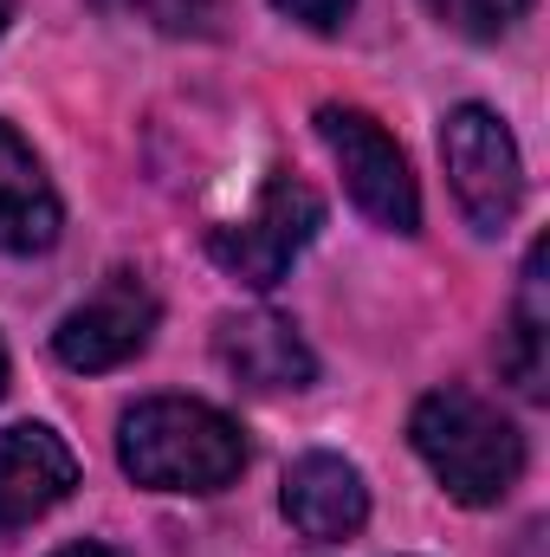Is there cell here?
I'll use <instances>...</instances> for the list:
<instances>
[{
	"label": "cell",
	"mask_w": 550,
	"mask_h": 557,
	"mask_svg": "<svg viewBox=\"0 0 550 557\" xmlns=\"http://www.w3.org/2000/svg\"><path fill=\"white\" fill-rule=\"evenodd\" d=\"M117 460L149 493H221L247 473V434L195 396H149L117 421Z\"/></svg>",
	"instance_id": "6da1fadb"
},
{
	"label": "cell",
	"mask_w": 550,
	"mask_h": 557,
	"mask_svg": "<svg viewBox=\"0 0 550 557\" xmlns=\"http://www.w3.org/2000/svg\"><path fill=\"white\" fill-rule=\"evenodd\" d=\"M409 441L421 467L460 506H499L525 473V434L473 389H434L409 416Z\"/></svg>",
	"instance_id": "7a4b0ae2"
},
{
	"label": "cell",
	"mask_w": 550,
	"mask_h": 557,
	"mask_svg": "<svg viewBox=\"0 0 550 557\" xmlns=\"http://www.w3.org/2000/svg\"><path fill=\"white\" fill-rule=\"evenodd\" d=\"M317 227H324L317 188H304L298 175L273 169L266 188H260V201L240 221H227V227L208 234V253H214V267L227 278H240L253 292H273L278 278L291 273V260L317 240Z\"/></svg>",
	"instance_id": "3957f363"
},
{
	"label": "cell",
	"mask_w": 550,
	"mask_h": 557,
	"mask_svg": "<svg viewBox=\"0 0 550 557\" xmlns=\"http://www.w3.org/2000/svg\"><path fill=\"white\" fill-rule=\"evenodd\" d=\"M440 162H447V182H453V201L466 208V221L479 234H499L512 227L518 201H525V162H518V143L499 124V111L486 104H453L440 117Z\"/></svg>",
	"instance_id": "277c9868"
},
{
	"label": "cell",
	"mask_w": 550,
	"mask_h": 557,
	"mask_svg": "<svg viewBox=\"0 0 550 557\" xmlns=\"http://www.w3.org/2000/svg\"><path fill=\"white\" fill-rule=\"evenodd\" d=\"M317 137L337 156L350 201H357L376 227H389V234H421V188H414V175H409V156H402V143L389 137L370 111L324 104V111H317Z\"/></svg>",
	"instance_id": "5b68a950"
},
{
	"label": "cell",
	"mask_w": 550,
	"mask_h": 557,
	"mask_svg": "<svg viewBox=\"0 0 550 557\" xmlns=\"http://www.w3.org/2000/svg\"><path fill=\"white\" fill-rule=\"evenodd\" d=\"M155 318H162V305H155L149 278L142 273H111L85 305H72V311L59 318L52 350H59L65 370L98 376V370H117V363H130L137 350H149Z\"/></svg>",
	"instance_id": "8992f818"
},
{
	"label": "cell",
	"mask_w": 550,
	"mask_h": 557,
	"mask_svg": "<svg viewBox=\"0 0 550 557\" xmlns=\"http://www.w3.org/2000/svg\"><path fill=\"white\" fill-rule=\"evenodd\" d=\"M78 486V454L46 421H13L0 434V539L20 525H39L52 506H65Z\"/></svg>",
	"instance_id": "52a82bcc"
},
{
	"label": "cell",
	"mask_w": 550,
	"mask_h": 557,
	"mask_svg": "<svg viewBox=\"0 0 550 557\" xmlns=\"http://www.w3.org/2000/svg\"><path fill=\"white\" fill-rule=\"evenodd\" d=\"M214 363H221L240 389H253V396H285V389H311V383H317L311 344H304L298 324L278 318V311L221 318V331H214Z\"/></svg>",
	"instance_id": "ba28073f"
},
{
	"label": "cell",
	"mask_w": 550,
	"mask_h": 557,
	"mask_svg": "<svg viewBox=\"0 0 550 557\" xmlns=\"http://www.w3.org/2000/svg\"><path fill=\"white\" fill-rule=\"evenodd\" d=\"M278 506H285V519L304 532V539H317V545H337V539H357L363 532V519H370V486H363V473L343 460V454H298L291 467H285V486H278Z\"/></svg>",
	"instance_id": "9c48e42d"
},
{
	"label": "cell",
	"mask_w": 550,
	"mask_h": 557,
	"mask_svg": "<svg viewBox=\"0 0 550 557\" xmlns=\"http://www.w3.org/2000/svg\"><path fill=\"white\" fill-rule=\"evenodd\" d=\"M59 240V188L46 182L39 156L0 124V253H46Z\"/></svg>",
	"instance_id": "30bf717a"
},
{
	"label": "cell",
	"mask_w": 550,
	"mask_h": 557,
	"mask_svg": "<svg viewBox=\"0 0 550 557\" xmlns=\"http://www.w3.org/2000/svg\"><path fill=\"white\" fill-rule=\"evenodd\" d=\"M525 285H518V305L505 318V344H499V363L505 376L518 383V396H545V331H550V311H545V240L525 253Z\"/></svg>",
	"instance_id": "8fae6325"
},
{
	"label": "cell",
	"mask_w": 550,
	"mask_h": 557,
	"mask_svg": "<svg viewBox=\"0 0 550 557\" xmlns=\"http://www.w3.org/2000/svg\"><path fill=\"white\" fill-rule=\"evenodd\" d=\"M525 7L532 0H427V13L440 26H453L460 39H499V33H512L525 20Z\"/></svg>",
	"instance_id": "7c38bea8"
},
{
	"label": "cell",
	"mask_w": 550,
	"mask_h": 557,
	"mask_svg": "<svg viewBox=\"0 0 550 557\" xmlns=\"http://www.w3.org/2000/svg\"><path fill=\"white\" fill-rule=\"evenodd\" d=\"M142 20H155L162 33H208L221 20L227 0H130Z\"/></svg>",
	"instance_id": "4fadbf2b"
},
{
	"label": "cell",
	"mask_w": 550,
	"mask_h": 557,
	"mask_svg": "<svg viewBox=\"0 0 550 557\" xmlns=\"http://www.w3.org/2000/svg\"><path fill=\"white\" fill-rule=\"evenodd\" d=\"M285 20H298V26H311V33H337L343 20H350V7L357 0H273Z\"/></svg>",
	"instance_id": "5bb4252c"
},
{
	"label": "cell",
	"mask_w": 550,
	"mask_h": 557,
	"mask_svg": "<svg viewBox=\"0 0 550 557\" xmlns=\"http://www.w3.org/2000/svg\"><path fill=\"white\" fill-rule=\"evenodd\" d=\"M52 557H124L117 545H98V539H85V545H65V552H52Z\"/></svg>",
	"instance_id": "9a60e30c"
},
{
	"label": "cell",
	"mask_w": 550,
	"mask_h": 557,
	"mask_svg": "<svg viewBox=\"0 0 550 557\" xmlns=\"http://www.w3.org/2000/svg\"><path fill=\"white\" fill-rule=\"evenodd\" d=\"M7 20H13V0H0V33H7Z\"/></svg>",
	"instance_id": "2e32d148"
},
{
	"label": "cell",
	"mask_w": 550,
	"mask_h": 557,
	"mask_svg": "<svg viewBox=\"0 0 550 557\" xmlns=\"http://www.w3.org/2000/svg\"><path fill=\"white\" fill-rule=\"evenodd\" d=\"M0 389H7V344H0Z\"/></svg>",
	"instance_id": "e0dca14e"
}]
</instances>
